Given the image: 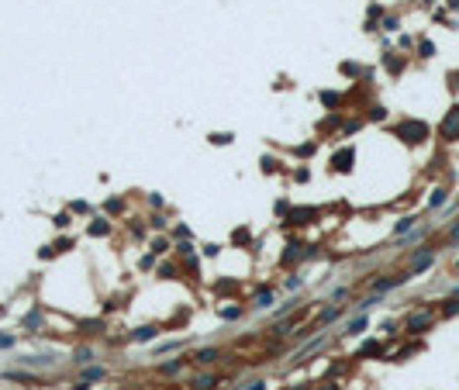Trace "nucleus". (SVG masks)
<instances>
[{
    "instance_id": "f257e3e1",
    "label": "nucleus",
    "mask_w": 459,
    "mask_h": 390,
    "mask_svg": "<svg viewBox=\"0 0 459 390\" xmlns=\"http://www.w3.org/2000/svg\"><path fill=\"white\" fill-rule=\"evenodd\" d=\"M397 135H400L404 142H425V135H428V128H425L421 121H404V125L397 128Z\"/></svg>"
},
{
    "instance_id": "f03ea898",
    "label": "nucleus",
    "mask_w": 459,
    "mask_h": 390,
    "mask_svg": "<svg viewBox=\"0 0 459 390\" xmlns=\"http://www.w3.org/2000/svg\"><path fill=\"white\" fill-rule=\"evenodd\" d=\"M442 138H449V142H453V138H459V107H453V111H449V118L442 121Z\"/></svg>"
},
{
    "instance_id": "7ed1b4c3",
    "label": "nucleus",
    "mask_w": 459,
    "mask_h": 390,
    "mask_svg": "<svg viewBox=\"0 0 459 390\" xmlns=\"http://www.w3.org/2000/svg\"><path fill=\"white\" fill-rule=\"evenodd\" d=\"M352 162H356V152H352V149H342V152H335V159H331V166L342 169V173L352 169Z\"/></svg>"
},
{
    "instance_id": "20e7f679",
    "label": "nucleus",
    "mask_w": 459,
    "mask_h": 390,
    "mask_svg": "<svg viewBox=\"0 0 459 390\" xmlns=\"http://www.w3.org/2000/svg\"><path fill=\"white\" fill-rule=\"evenodd\" d=\"M425 266H432V252H418V256L411 259V273H421Z\"/></svg>"
},
{
    "instance_id": "39448f33",
    "label": "nucleus",
    "mask_w": 459,
    "mask_h": 390,
    "mask_svg": "<svg viewBox=\"0 0 459 390\" xmlns=\"http://www.w3.org/2000/svg\"><path fill=\"white\" fill-rule=\"evenodd\" d=\"M428 321H432V314H414L407 321V331H421V328H428Z\"/></svg>"
},
{
    "instance_id": "423d86ee",
    "label": "nucleus",
    "mask_w": 459,
    "mask_h": 390,
    "mask_svg": "<svg viewBox=\"0 0 459 390\" xmlns=\"http://www.w3.org/2000/svg\"><path fill=\"white\" fill-rule=\"evenodd\" d=\"M311 218H314L311 207H304V211H290V221H294V225H311Z\"/></svg>"
},
{
    "instance_id": "0eeeda50",
    "label": "nucleus",
    "mask_w": 459,
    "mask_h": 390,
    "mask_svg": "<svg viewBox=\"0 0 459 390\" xmlns=\"http://www.w3.org/2000/svg\"><path fill=\"white\" fill-rule=\"evenodd\" d=\"M194 387H197V390H211V387H218V377H211V373H207V377H197Z\"/></svg>"
},
{
    "instance_id": "6e6552de",
    "label": "nucleus",
    "mask_w": 459,
    "mask_h": 390,
    "mask_svg": "<svg viewBox=\"0 0 459 390\" xmlns=\"http://www.w3.org/2000/svg\"><path fill=\"white\" fill-rule=\"evenodd\" d=\"M155 331H159V328H152V325L138 328V331H135V342H149V338H155Z\"/></svg>"
},
{
    "instance_id": "1a4fd4ad",
    "label": "nucleus",
    "mask_w": 459,
    "mask_h": 390,
    "mask_svg": "<svg viewBox=\"0 0 459 390\" xmlns=\"http://www.w3.org/2000/svg\"><path fill=\"white\" fill-rule=\"evenodd\" d=\"M273 304V290H259V297H256V308H269Z\"/></svg>"
},
{
    "instance_id": "9d476101",
    "label": "nucleus",
    "mask_w": 459,
    "mask_h": 390,
    "mask_svg": "<svg viewBox=\"0 0 459 390\" xmlns=\"http://www.w3.org/2000/svg\"><path fill=\"white\" fill-rule=\"evenodd\" d=\"M287 249H290V252H287V256H283V262H287V266H290V262H294V259H297V256H301V249H304V245H297V242H294V245H287Z\"/></svg>"
},
{
    "instance_id": "9b49d317",
    "label": "nucleus",
    "mask_w": 459,
    "mask_h": 390,
    "mask_svg": "<svg viewBox=\"0 0 459 390\" xmlns=\"http://www.w3.org/2000/svg\"><path fill=\"white\" fill-rule=\"evenodd\" d=\"M214 359H218V352H214V349H204V352H197V363H204V366H207V363H214Z\"/></svg>"
},
{
    "instance_id": "f8f14e48",
    "label": "nucleus",
    "mask_w": 459,
    "mask_h": 390,
    "mask_svg": "<svg viewBox=\"0 0 459 390\" xmlns=\"http://www.w3.org/2000/svg\"><path fill=\"white\" fill-rule=\"evenodd\" d=\"M90 235H93V238L107 235V221H93V225H90Z\"/></svg>"
},
{
    "instance_id": "ddd939ff",
    "label": "nucleus",
    "mask_w": 459,
    "mask_h": 390,
    "mask_svg": "<svg viewBox=\"0 0 459 390\" xmlns=\"http://www.w3.org/2000/svg\"><path fill=\"white\" fill-rule=\"evenodd\" d=\"M79 328H83V331H90V335H93V331H100V328H104V325H100V321H79Z\"/></svg>"
},
{
    "instance_id": "4468645a",
    "label": "nucleus",
    "mask_w": 459,
    "mask_h": 390,
    "mask_svg": "<svg viewBox=\"0 0 459 390\" xmlns=\"http://www.w3.org/2000/svg\"><path fill=\"white\" fill-rule=\"evenodd\" d=\"M363 328H366V321H363V318H356V321H352L345 331H349V335H356V331H363Z\"/></svg>"
},
{
    "instance_id": "2eb2a0df",
    "label": "nucleus",
    "mask_w": 459,
    "mask_h": 390,
    "mask_svg": "<svg viewBox=\"0 0 459 390\" xmlns=\"http://www.w3.org/2000/svg\"><path fill=\"white\" fill-rule=\"evenodd\" d=\"M377 352H380V342H366L363 345V356H377Z\"/></svg>"
},
{
    "instance_id": "dca6fc26",
    "label": "nucleus",
    "mask_w": 459,
    "mask_h": 390,
    "mask_svg": "<svg viewBox=\"0 0 459 390\" xmlns=\"http://www.w3.org/2000/svg\"><path fill=\"white\" fill-rule=\"evenodd\" d=\"M321 100H325L328 107H338V93H321Z\"/></svg>"
},
{
    "instance_id": "f3484780",
    "label": "nucleus",
    "mask_w": 459,
    "mask_h": 390,
    "mask_svg": "<svg viewBox=\"0 0 459 390\" xmlns=\"http://www.w3.org/2000/svg\"><path fill=\"white\" fill-rule=\"evenodd\" d=\"M73 359H76V363H90V349H76Z\"/></svg>"
},
{
    "instance_id": "a211bd4d",
    "label": "nucleus",
    "mask_w": 459,
    "mask_h": 390,
    "mask_svg": "<svg viewBox=\"0 0 459 390\" xmlns=\"http://www.w3.org/2000/svg\"><path fill=\"white\" fill-rule=\"evenodd\" d=\"M159 276H176V266H169V262H166V266H159Z\"/></svg>"
},
{
    "instance_id": "6ab92c4d",
    "label": "nucleus",
    "mask_w": 459,
    "mask_h": 390,
    "mask_svg": "<svg viewBox=\"0 0 459 390\" xmlns=\"http://www.w3.org/2000/svg\"><path fill=\"white\" fill-rule=\"evenodd\" d=\"M180 366H183V363H180V359H169V363H166V366H162V370H166V373H176V370H180Z\"/></svg>"
},
{
    "instance_id": "aec40b11",
    "label": "nucleus",
    "mask_w": 459,
    "mask_h": 390,
    "mask_svg": "<svg viewBox=\"0 0 459 390\" xmlns=\"http://www.w3.org/2000/svg\"><path fill=\"white\" fill-rule=\"evenodd\" d=\"M166 249H169L166 238H155V242H152V252H166Z\"/></svg>"
},
{
    "instance_id": "412c9836",
    "label": "nucleus",
    "mask_w": 459,
    "mask_h": 390,
    "mask_svg": "<svg viewBox=\"0 0 459 390\" xmlns=\"http://www.w3.org/2000/svg\"><path fill=\"white\" fill-rule=\"evenodd\" d=\"M442 200H446V190H435V197H432V207H439Z\"/></svg>"
},
{
    "instance_id": "4be33fe9",
    "label": "nucleus",
    "mask_w": 459,
    "mask_h": 390,
    "mask_svg": "<svg viewBox=\"0 0 459 390\" xmlns=\"http://www.w3.org/2000/svg\"><path fill=\"white\" fill-rule=\"evenodd\" d=\"M235 242H245V245H249V232H245V228H238V232H235Z\"/></svg>"
},
{
    "instance_id": "5701e85b",
    "label": "nucleus",
    "mask_w": 459,
    "mask_h": 390,
    "mask_svg": "<svg viewBox=\"0 0 459 390\" xmlns=\"http://www.w3.org/2000/svg\"><path fill=\"white\" fill-rule=\"evenodd\" d=\"M10 342H14V338H10V335H0V349H7V345H10Z\"/></svg>"
},
{
    "instance_id": "b1692460",
    "label": "nucleus",
    "mask_w": 459,
    "mask_h": 390,
    "mask_svg": "<svg viewBox=\"0 0 459 390\" xmlns=\"http://www.w3.org/2000/svg\"><path fill=\"white\" fill-rule=\"evenodd\" d=\"M262 387H266V384H252V387H249V390H262Z\"/></svg>"
}]
</instances>
